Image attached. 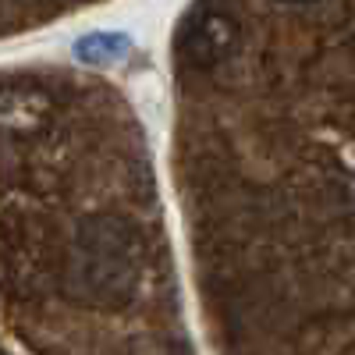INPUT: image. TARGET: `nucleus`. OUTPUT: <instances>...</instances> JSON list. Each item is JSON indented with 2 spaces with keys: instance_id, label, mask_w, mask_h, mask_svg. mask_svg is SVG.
<instances>
[{
  "instance_id": "obj_1",
  "label": "nucleus",
  "mask_w": 355,
  "mask_h": 355,
  "mask_svg": "<svg viewBox=\"0 0 355 355\" xmlns=\"http://www.w3.org/2000/svg\"><path fill=\"white\" fill-rule=\"evenodd\" d=\"M71 281L78 299L93 306H121L139 284V242L132 227L114 217L85 220L75 242Z\"/></svg>"
},
{
  "instance_id": "obj_4",
  "label": "nucleus",
  "mask_w": 355,
  "mask_h": 355,
  "mask_svg": "<svg viewBox=\"0 0 355 355\" xmlns=\"http://www.w3.org/2000/svg\"><path fill=\"white\" fill-rule=\"evenodd\" d=\"M128 50H132V40L121 33H93L75 43V57L85 64H114L121 57H128Z\"/></svg>"
},
{
  "instance_id": "obj_5",
  "label": "nucleus",
  "mask_w": 355,
  "mask_h": 355,
  "mask_svg": "<svg viewBox=\"0 0 355 355\" xmlns=\"http://www.w3.org/2000/svg\"><path fill=\"white\" fill-rule=\"evenodd\" d=\"M288 4H306V0H288Z\"/></svg>"
},
{
  "instance_id": "obj_2",
  "label": "nucleus",
  "mask_w": 355,
  "mask_h": 355,
  "mask_svg": "<svg viewBox=\"0 0 355 355\" xmlns=\"http://www.w3.org/2000/svg\"><path fill=\"white\" fill-rule=\"evenodd\" d=\"M234 46V21L210 11V15H199L185 33H182V57L196 68H214L220 64L224 57Z\"/></svg>"
},
{
  "instance_id": "obj_3",
  "label": "nucleus",
  "mask_w": 355,
  "mask_h": 355,
  "mask_svg": "<svg viewBox=\"0 0 355 355\" xmlns=\"http://www.w3.org/2000/svg\"><path fill=\"white\" fill-rule=\"evenodd\" d=\"M50 117V96L40 89H11L0 96V121L15 132H33Z\"/></svg>"
}]
</instances>
